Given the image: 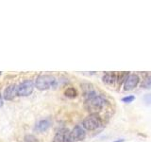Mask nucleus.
<instances>
[{"instance_id": "obj_13", "label": "nucleus", "mask_w": 151, "mask_h": 142, "mask_svg": "<svg viewBox=\"0 0 151 142\" xmlns=\"http://www.w3.org/2000/svg\"><path fill=\"white\" fill-rule=\"evenodd\" d=\"M135 99V97L134 96H127V97H124L122 99V101L125 102V103H130L132 102Z\"/></svg>"}, {"instance_id": "obj_2", "label": "nucleus", "mask_w": 151, "mask_h": 142, "mask_svg": "<svg viewBox=\"0 0 151 142\" xmlns=\"http://www.w3.org/2000/svg\"><path fill=\"white\" fill-rule=\"evenodd\" d=\"M56 79L52 75H41L37 78L35 86L39 90H47L56 85Z\"/></svg>"}, {"instance_id": "obj_3", "label": "nucleus", "mask_w": 151, "mask_h": 142, "mask_svg": "<svg viewBox=\"0 0 151 142\" xmlns=\"http://www.w3.org/2000/svg\"><path fill=\"white\" fill-rule=\"evenodd\" d=\"M101 124H102L101 120L97 115H90L87 117H85L82 122L83 128L88 131L96 130L101 126Z\"/></svg>"}, {"instance_id": "obj_16", "label": "nucleus", "mask_w": 151, "mask_h": 142, "mask_svg": "<svg viewBox=\"0 0 151 142\" xmlns=\"http://www.w3.org/2000/svg\"><path fill=\"white\" fill-rule=\"evenodd\" d=\"M113 142H124V139H118V140H115Z\"/></svg>"}, {"instance_id": "obj_4", "label": "nucleus", "mask_w": 151, "mask_h": 142, "mask_svg": "<svg viewBox=\"0 0 151 142\" xmlns=\"http://www.w3.org/2000/svg\"><path fill=\"white\" fill-rule=\"evenodd\" d=\"M34 89V84L31 80H25L17 86V96L27 97L32 94Z\"/></svg>"}, {"instance_id": "obj_7", "label": "nucleus", "mask_w": 151, "mask_h": 142, "mask_svg": "<svg viewBox=\"0 0 151 142\" xmlns=\"http://www.w3.org/2000/svg\"><path fill=\"white\" fill-rule=\"evenodd\" d=\"M17 96V86L15 84H12L4 90L3 98L6 101H12Z\"/></svg>"}, {"instance_id": "obj_14", "label": "nucleus", "mask_w": 151, "mask_h": 142, "mask_svg": "<svg viewBox=\"0 0 151 142\" xmlns=\"http://www.w3.org/2000/svg\"><path fill=\"white\" fill-rule=\"evenodd\" d=\"M26 142H38L37 138H35L33 135H27L26 136Z\"/></svg>"}, {"instance_id": "obj_15", "label": "nucleus", "mask_w": 151, "mask_h": 142, "mask_svg": "<svg viewBox=\"0 0 151 142\" xmlns=\"http://www.w3.org/2000/svg\"><path fill=\"white\" fill-rule=\"evenodd\" d=\"M3 105V99H2V96L0 95V107Z\"/></svg>"}, {"instance_id": "obj_9", "label": "nucleus", "mask_w": 151, "mask_h": 142, "mask_svg": "<svg viewBox=\"0 0 151 142\" xmlns=\"http://www.w3.org/2000/svg\"><path fill=\"white\" fill-rule=\"evenodd\" d=\"M103 82L105 83L106 84L108 85H113L114 83L116 82V74L115 73H112V72H110V73H106L105 75L103 76Z\"/></svg>"}, {"instance_id": "obj_8", "label": "nucleus", "mask_w": 151, "mask_h": 142, "mask_svg": "<svg viewBox=\"0 0 151 142\" xmlns=\"http://www.w3.org/2000/svg\"><path fill=\"white\" fill-rule=\"evenodd\" d=\"M69 131L65 128L59 130L56 133V135L53 138V142H67L69 136Z\"/></svg>"}, {"instance_id": "obj_11", "label": "nucleus", "mask_w": 151, "mask_h": 142, "mask_svg": "<svg viewBox=\"0 0 151 142\" xmlns=\"http://www.w3.org/2000/svg\"><path fill=\"white\" fill-rule=\"evenodd\" d=\"M64 95L68 98H76L78 95V92L74 87H68L64 91Z\"/></svg>"}, {"instance_id": "obj_6", "label": "nucleus", "mask_w": 151, "mask_h": 142, "mask_svg": "<svg viewBox=\"0 0 151 142\" xmlns=\"http://www.w3.org/2000/svg\"><path fill=\"white\" fill-rule=\"evenodd\" d=\"M140 83V78L136 74H129L125 80L124 83V90L125 91H130L133 90Z\"/></svg>"}, {"instance_id": "obj_10", "label": "nucleus", "mask_w": 151, "mask_h": 142, "mask_svg": "<svg viewBox=\"0 0 151 142\" xmlns=\"http://www.w3.org/2000/svg\"><path fill=\"white\" fill-rule=\"evenodd\" d=\"M51 126V122L48 120H42L39 121L36 125V130L38 132H45Z\"/></svg>"}, {"instance_id": "obj_5", "label": "nucleus", "mask_w": 151, "mask_h": 142, "mask_svg": "<svg viewBox=\"0 0 151 142\" xmlns=\"http://www.w3.org/2000/svg\"><path fill=\"white\" fill-rule=\"evenodd\" d=\"M86 136V133L85 130L81 126L77 125L74 129L69 133L68 136V141L67 142H77V141H81L85 138Z\"/></svg>"}, {"instance_id": "obj_1", "label": "nucleus", "mask_w": 151, "mask_h": 142, "mask_svg": "<svg viewBox=\"0 0 151 142\" xmlns=\"http://www.w3.org/2000/svg\"><path fill=\"white\" fill-rule=\"evenodd\" d=\"M105 103V99L96 94L94 96L86 99V101L84 102V107L89 113H91V115H96L103 109Z\"/></svg>"}, {"instance_id": "obj_12", "label": "nucleus", "mask_w": 151, "mask_h": 142, "mask_svg": "<svg viewBox=\"0 0 151 142\" xmlns=\"http://www.w3.org/2000/svg\"><path fill=\"white\" fill-rule=\"evenodd\" d=\"M142 87L145 89H148L151 87V76H148V77H146L144 80L143 83H142Z\"/></svg>"}]
</instances>
